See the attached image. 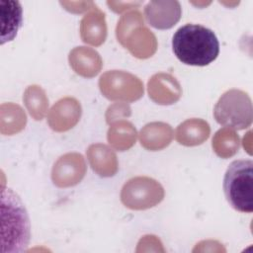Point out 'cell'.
<instances>
[{
    "label": "cell",
    "mask_w": 253,
    "mask_h": 253,
    "mask_svg": "<svg viewBox=\"0 0 253 253\" xmlns=\"http://www.w3.org/2000/svg\"><path fill=\"white\" fill-rule=\"evenodd\" d=\"M223 192L226 201L236 211H253V161H232L224 174Z\"/></svg>",
    "instance_id": "obj_3"
},
{
    "label": "cell",
    "mask_w": 253,
    "mask_h": 253,
    "mask_svg": "<svg viewBox=\"0 0 253 253\" xmlns=\"http://www.w3.org/2000/svg\"><path fill=\"white\" fill-rule=\"evenodd\" d=\"M2 249L8 253L23 252L30 241V219L19 196L11 189L1 192Z\"/></svg>",
    "instance_id": "obj_2"
},
{
    "label": "cell",
    "mask_w": 253,
    "mask_h": 253,
    "mask_svg": "<svg viewBox=\"0 0 253 253\" xmlns=\"http://www.w3.org/2000/svg\"><path fill=\"white\" fill-rule=\"evenodd\" d=\"M1 44L11 42L22 25V7L18 1L0 0Z\"/></svg>",
    "instance_id": "obj_5"
},
{
    "label": "cell",
    "mask_w": 253,
    "mask_h": 253,
    "mask_svg": "<svg viewBox=\"0 0 253 253\" xmlns=\"http://www.w3.org/2000/svg\"><path fill=\"white\" fill-rule=\"evenodd\" d=\"M213 116L224 126L240 130L251 126L252 106L249 96L240 90H229L217 101Z\"/></svg>",
    "instance_id": "obj_4"
},
{
    "label": "cell",
    "mask_w": 253,
    "mask_h": 253,
    "mask_svg": "<svg viewBox=\"0 0 253 253\" xmlns=\"http://www.w3.org/2000/svg\"><path fill=\"white\" fill-rule=\"evenodd\" d=\"M172 48L181 62L194 66H206L217 57L219 42L211 29L202 25L186 24L174 34Z\"/></svg>",
    "instance_id": "obj_1"
}]
</instances>
